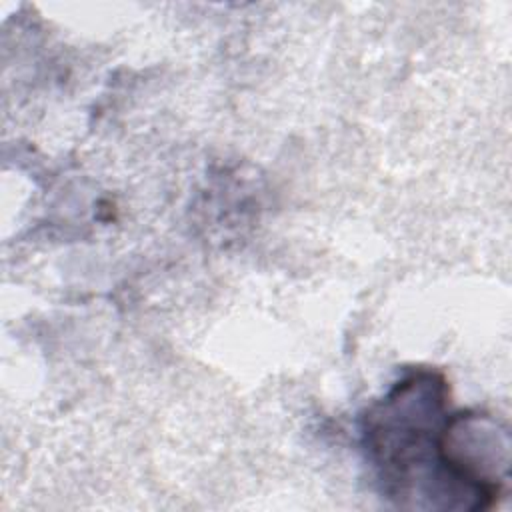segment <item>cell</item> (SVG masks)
<instances>
[{
  "instance_id": "1",
  "label": "cell",
  "mask_w": 512,
  "mask_h": 512,
  "mask_svg": "<svg viewBox=\"0 0 512 512\" xmlns=\"http://www.w3.org/2000/svg\"><path fill=\"white\" fill-rule=\"evenodd\" d=\"M448 386L430 370L404 376L364 416L362 436L388 498L404 508L466 510L444 462Z\"/></svg>"
}]
</instances>
